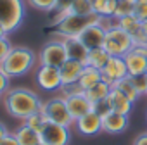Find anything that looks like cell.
Segmentation results:
<instances>
[{
	"mask_svg": "<svg viewBox=\"0 0 147 145\" xmlns=\"http://www.w3.org/2000/svg\"><path fill=\"white\" fill-rule=\"evenodd\" d=\"M4 104L7 112L16 117V119H26L31 114H35L36 111H40L42 100L38 99V95L28 88H11L5 97H4Z\"/></svg>",
	"mask_w": 147,
	"mask_h": 145,
	"instance_id": "obj_1",
	"label": "cell"
},
{
	"mask_svg": "<svg viewBox=\"0 0 147 145\" xmlns=\"http://www.w3.org/2000/svg\"><path fill=\"white\" fill-rule=\"evenodd\" d=\"M35 62H38V55H35V52L31 48H28V47H12L9 55L0 64V69H2L9 78H18V76H24L26 72H30L33 69Z\"/></svg>",
	"mask_w": 147,
	"mask_h": 145,
	"instance_id": "obj_2",
	"label": "cell"
},
{
	"mask_svg": "<svg viewBox=\"0 0 147 145\" xmlns=\"http://www.w3.org/2000/svg\"><path fill=\"white\" fill-rule=\"evenodd\" d=\"M102 17L95 12L92 14H87V16H80V14H69L66 16L57 26H55V31H54V36H59V40L62 38H69V36H78L85 28L95 24V23H100Z\"/></svg>",
	"mask_w": 147,
	"mask_h": 145,
	"instance_id": "obj_3",
	"label": "cell"
},
{
	"mask_svg": "<svg viewBox=\"0 0 147 145\" xmlns=\"http://www.w3.org/2000/svg\"><path fill=\"white\" fill-rule=\"evenodd\" d=\"M133 48V38L121 30L119 26L106 30V40H104V50L111 57H125Z\"/></svg>",
	"mask_w": 147,
	"mask_h": 145,
	"instance_id": "obj_4",
	"label": "cell"
},
{
	"mask_svg": "<svg viewBox=\"0 0 147 145\" xmlns=\"http://www.w3.org/2000/svg\"><path fill=\"white\" fill-rule=\"evenodd\" d=\"M24 19V0H0V24L5 33L21 26Z\"/></svg>",
	"mask_w": 147,
	"mask_h": 145,
	"instance_id": "obj_5",
	"label": "cell"
},
{
	"mask_svg": "<svg viewBox=\"0 0 147 145\" xmlns=\"http://www.w3.org/2000/svg\"><path fill=\"white\" fill-rule=\"evenodd\" d=\"M40 111H43L47 119L52 121V123H57V124H62V126H67V128L71 124H75V121H73V117L69 114V109L66 105V100L62 97H54L47 102H42Z\"/></svg>",
	"mask_w": 147,
	"mask_h": 145,
	"instance_id": "obj_6",
	"label": "cell"
},
{
	"mask_svg": "<svg viewBox=\"0 0 147 145\" xmlns=\"http://www.w3.org/2000/svg\"><path fill=\"white\" fill-rule=\"evenodd\" d=\"M67 60V54L64 48L62 40H50L47 42L40 54H38V64L40 66H52V67H61Z\"/></svg>",
	"mask_w": 147,
	"mask_h": 145,
	"instance_id": "obj_7",
	"label": "cell"
},
{
	"mask_svg": "<svg viewBox=\"0 0 147 145\" xmlns=\"http://www.w3.org/2000/svg\"><path fill=\"white\" fill-rule=\"evenodd\" d=\"M40 138L47 145H67L69 143V138H71V133H69V128L67 126H62V124L47 121L45 126L40 131Z\"/></svg>",
	"mask_w": 147,
	"mask_h": 145,
	"instance_id": "obj_8",
	"label": "cell"
},
{
	"mask_svg": "<svg viewBox=\"0 0 147 145\" xmlns=\"http://www.w3.org/2000/svg\"><path fill=\"white\" fill-rule=\"evenodd\" d=\"M36 83L45 92H57L62 88L61 69L52 66H38L36 69Z\"/></svg>",
	"mask_w": 147,
	"mask_h": 145,
	"instance_id": "obj_9",
	"label": "cell"
},
{
	"mask_svg": "<svg viewBox=\"0 0 147 145\" xmlns=\"http://www.w3.org/2000/svg\"><path fill=\"white\" fill-rule=\"evenodd\" d=\"M123 59L128 69V76L147 72V47H133Z\"/></svg>",
	"mask_w": 147,
	"mask_h": 145,
	"instance_id": "obj_10",
	"label": "cell"
},
{
	"mask_svg": "<svg viewBox=\"0 0 147 145\" xmlns=\"http://www.w3.org/2000/svg\"><path fill=\"white\" fill-rule=\"evenodd\" d=\"M100 72H102V80L106 83H109L111 87H114L119 80L128 76V69H126L123 57H111L107 60V64L100 69Z\"/></svg>",
	"mask_w": 147,
	"mask_h": 145,
	"instance_id": "obj_11",
	"label": "cell"
},
{
	"mask_svg": "<svg viewBox=\"0 0 147 145\" xmlns=\"http://www.w3.org/2000/svg\"><path fill=\"white\" fill-rule=\"evenodd\" d=\"M80 42L88 48H102L104 47V40H106V28L102 26V23H95L88 28H85L80 35H78Z\"/></svg>",
	"mask_w": 147,
	"mask_h": 145,
	"instance_id": "obj_12",
	"label": "cell"
},
{
	"mask_svg": "<svg viewBox=\"0 0 147 145\" xmlns=\"http://www.w3.org/2000/svg\"><path fill=\"white\" fill-rule=\"evenodd\" d=\"M62 99L66 100V105L69 109V114H71L73 121L80 119L82 116H85L92 111V102L87 99V95L83 92L75 93V95H67V97H62Z\"/></svg>",
	"mask_w": 147,
	"mask_h": 145,
	"instance_id": "obj_13",
	"label": "cell"
},
{
	"mask_svg": "<svg viewBox=\"0 0 147 145\" xmlns=\"http://www.w3.org/2000/svg\"><path fill=\"white\" fill-rule=\"evenodd\" d=\"M75 123H76V130L82 135H85V136H94V135L102 131V117L97 112H94V111H90L88 114L82 116Z\"/></svg>",
	"mask_w": 147,
	"mask_h": 145,
	"instance_id": "obj_14",
	"label": "cell"
},
{
	"mask_svg": "<svg viewBox=\"0 0 147 145\" xmlns=\"http://www.w3.org/2000/svg\"><path fill=\"white\" fill-rule=\"evenodd\" d=\"M126 128H128V116H125V114L113 111L102 117V131H106L109 135H119Z\"/></svg>",
	"mask_w": 147,
	"mask_h": 145,
	"instance_id": "obj_15",
	"label": "cell"
},
{
	"mask_svg": "<svg viewBox=\"0 0 147 145\" xmlns=\"http://www.w3.org/2000/svg\"><path fill=\"white\" fill-rule=\"evenodd\" d=\"M62 43H64V48H66V54H67V59H73V60H78V62H83L87 64V57H88V48L80 42L78 36H69V38H62Z\"/></svg>",
	"mask_w": 147,
	"mask_h": 145,
	"instance_id": "obj_16",
	"label": "cell"
},
{
	"mask_svg": "<svg viewBox=\"0 0 147 145\" xmlns=\"http://www.w3.org/2000/svg\"><path fill=\"white\" fill-rule=\"evenodd\" d=\"M85 64L78 62V60H73L67 59L59 69H61V80H62V87L64 85H71V83H78L80 76H82V71H83Z\"/></svg>",
	"mask_w": 147,
	"mask_h": 145,
	"instance_id": "obj_17",
	"label": "cell"
},
{
	"mask_svg": "<svg viewBox=\"0 0 147 145\" xmlns=\"http://www.w3.org/2000/svg\"><path fill=\"white\" fill-rule=\"evenodd\" d=\"M109 102H111V107H113L114 112H119V114H125V116L130 114L131 105H133V102H131L123 92H119V90L114 88V87H113V90H111V93H109Z\"/></svg>",
	"mask_w": 147,
	"mask_h": 145,
	"instance_id": "obj_18",
	"label": "cell"
},
{
	"mask_svg": "<svg viewBox=\"0 0 147 145\" xmlns=\"http://www.w3.org/2000/svg\"><path fill=\"white\" fill-rule=\"evenodd\" d=\"M99 81H102V72H100V69H95V67L85 64V67H83V71H82V76H80V80H78L80 88H82L83 92H85V90H90V88L95 87Z\"/></svg>",
	"mask_w": 147,
	"mask_h": 145,
	"instance_id": "obj_19",
	"label": "cell"
},
{
	"mask_svg": "<svg viewBox=\"0 0 147 145\" xmlns=\"http://www.w3.org/2000/svg\"><path fill=\"white\" fill-rule=\"evenodd\" d=\"M14 135H16V138H18L19 145H38V143H42L40 133H38V131H35V130H31V128H30V126H26L24 123H23V124H19V126L16 128Z\"/></svg>",
	"mask_w": 147,
	"mask_h": 145,
	"instance_id": "obj_20",
	"label": "cell"
},
{
	"mask_svg": "<svg viewBox=\"0 0 147 145\" xmlns=\"http://www.w3.org/2000/svg\"><path fill=\"white\" fill-rule=\"evenodd\" d=\"M111 90H113V87L102 80V81H99L95 87H92L90 90H85L83 93H85V95H87V99H88V100L94 104V102H97V100H102V99L109 97Z\"/></svg>",
	"mask_w": 147,
	"mask_h": 145,
	"instance_id": "obj_21",
	"label": "cell"
},
{
	"mask_svg": "<svg viewBox=\"0 0 147 145\" xmlns=\"http://www.w3.org/2000/svg\"><path fill=\"white\" fill-rule=\"evenodd\" d=\"M111 59V55L102 48H94V50H88V57H87V66H92L95 69H102L107 60Z\"/></svg>",
	"mask_w": 147,
	"mask_h": 145,
	"instance_id": "obj_22",
	"label": "cell"
},
{
	"mask_svg": "<svg viewBox=\"0 0 147 145\" xmlns=\"http://www.w3.org/2000/svg\"><path fill=\"white\" fill-rule=\"evenodd\" d=\"M92 4L94 12L99 14L100 17H114L118 0H92Z\"/></svg>",
	"mask_w": 147,
	"mask_h": 145,
	"instance_id": "obj_23",
	"label": "cell"
},
{
	"mask_svg": "<svg viewBox=\"0 0 147 145\" xmlns=\"http://www.w3.org/2000/svg\"><path fill=\"white\" fill-rule=\"evenodd\" d=\"M118 26H119L121 30H125L131 38H133L137 33H140V31H142V21H140L138 17H135L133 14H130V16H125V17L118 19Z\"/></svg>",
	"mask_w": 147,
	"mask_h": 145,
	"instance_id": "obj_24",
	"label": "cell"
},
{
	"mask_svg": "<svg viewBox=\"0 0 147 145\" xmlns=\"http://www.w3.org/2000/svg\"><path fill=\"white\" fill-rule=\"evenodd\" d=\"M114 88H118L119 92H123L131 102H135L138 97H142L138 92H137V88L133 87V83H131V80H130V76H126V78H123V80H119L116 85H114Z\"/></svg>",
	"mask_w": 147,
	"mask_h": 145,
	"instance_id": "obj_25",
	"label": "cell"
},
{
	"mask_svg": "<svg viewBox=\"0 0 147 145\" xmlns=\"http://www.w3.org/2000/svg\"><path fill=\"white\" fill-rule=\"evenodd\" d=\"M47 121H49V119H47V116L43 114V111H36L35 114H31L30 117H26V119H24V124H26V126H30L31 130H35V131H38V133H40Z\"/></svg>",
	"mask_w": 147,
	"mask_h": 145,
	"instance_id": "obj_26",
	"label": "cell"
},
{
	"mask_svg": "<svg viewBox=\"0 0 147 145\" xmlns=\"http://www.w3.org/2000/svg\"><path fill=\"white\" fill-rule=\"evenodd\" d=\"M133 7H135V0H118L114 17H116V19H121V17H125V16L133 14Z\"/></svg>",
	"mask_w": 147,
	"mask_h": 145,
	"instance_id": "obj_27",
	"label": "cell"
},
{
	"mask_svg": "<svg viewBox=\"0 0 147 145\" xmlns=\"http://www.w3.org/2000/svg\"><path fill=\"white\" fill-rule=\"evenodd\" d=\"M28 4L40 12H52V11H55L57 0H28Z\"/></svg>",
	"mask_w": 147,
	"mask_h": 145,
	"instance_id": "obj_28",
	"label": "cell"
},
{
	"mask_svg": "<svg viewBox=\"0 0 147 145\" xmlns=\"http://www.w3.org/2000/svg\"><path fill=\"white\" fill-rule=\"evenodd\" d=\"M92 111H94V112H97L100 117H104V116H107L109 112H113V107H111L109 97H106V99H102V100L94 102V104H92Z\"/></svg>",
	"mask_w": 147,
	"mask_h": 145,
	"instance_id": "obj_29",
	"label": "cell"
},
{
	"mask_svg": "<svg viewBox=\"0 0 147 145\" xmlns=\"http://www.w3.org/2000/svg\"><path fill=\"white\" fill-rule=\"evenodd\" d=\"M133 87L137 88V92L140 95H147V72L144 75H135V76H130Z\"/></svg>",
	"mask_w": 147,
	"mask_h": 145,
	"instance_id": "obj_30",
	"label": "cell"
},
{
	"mask_svg": "<svg viewBox=\"0 0 147 145\" xmlns=\"http://www.w3.org/2000/svg\"><path fill=\"white\" fill-rule=\"evenodd\" d=\"M133 16L138 17L140 21H145L147 19V0H138V2H135Z\"/></svg>",
	"mask_w": 147,
	"mask_h": 145,
	"instance_id": "obj_31",
	"label": "cell"
},
{
	"mask_svg": "<svg viewBox=\"0 0 147 145\" xmlns=\"http://www.w3.org/2000/svg\"><path fill=\"white\" fill-rule=\"evenodd\" d=\"M12 50V45H11V42H9V38H7V35L5 36H2L0 38V64H2V60L9 55V52Z\"/></svg>",
	"mask_w": 147,
	"mask_h": 145,
	"instance_id": "obj_32",
	"label": "cell"
},
{
	"mask_svg": "<svg viewBox=\"0 0 147 145\" xmlns=\"http://www.w3.org/2000/svg\"><path fill=\"white\" fill-rule=\"evenodd\" d=\"M9 85H11V78L5 75L2 69H0V95H5V93L11 90Z\"/></svg>",
	"mask_w": 147,
	"mask_h": 145,
	"instance_id": "obj_33",
	"label": "cell"
},
{
	"mask_svg": "<svg viewBox=\"0 0 147 145\" xmlns=\"http://www.w3.org/2000/svg\"><path fill=\"white\" fill-rule=\"evenodd\" d=\"M0 145H19V142H18V138H16V135L14 133H7L5 136H4V140L0 142Z\"/></svg>",
	"mask_w": 147,
	"mask_h": 145,
	"instance_id": "obj_34",
	"label": "cell"
},
{
	"mask_svg": "<svg viewBox=\"0 0 147 145\" xmlns=\"http://www.w3.org/2000/svg\"><path fill=\"white\" fill-rule=\"evenodd\" d=\"M71 2H73V0H57V4H55V11H57V12H66V11L69 9Z\"/></svg>",
	"mask_w": 147,
	"mask_h": 145,
	"instance_id": "obj_35",
	"label": "cell"
},
{
	"mask_svg": "<svg viewBox=\"0 0 147 145\" xmlns=\"http://www.w3.org/2000/svg\"><path fill=\"white\" fill-rule=\"evenodd\" d=\"M133 145H147V131H145V133H140V135L135 138Z\"/></svg>",
	"mask_w": 147,
	"mask_h": 145,
	"instance_id": "obj_36",
	"label": "cell"
},
{
	"mask_svg": "<svg viewBox=\"0 0 147 145\" xmlns=\"http://www.w3.org/2000/svg\"><path fill=\"white\" fill-rule=\"evenodd\" d=\"M9 133V130H7V126L4 124V123H0V142H2L4 140V136Z\"/></svg>",
	"mask_w": 147,
	"mask_h": 145,
	"instance_id": "obj_37",
	"label": "cell"
},
{
	"mask_svg": "<svg viewBox=\"0 0 147 145\" xmlns=\"http://www.w3.org/2000/svg\"><path fill=\"white\" fill-rule=\"evenodd\" d=\"M142 30H144V33L147 35V19H145V21H142Z\"/></svg>",
	"mask_w": 147,
	"mask_h": 145,
	"instance_id": "obj_38",
	"label": "cell"
},
{
	"mask_svg": "<svg viewBox=\"0 0 147 145\" xmlns=\"http://www.w3.org/2000/svg\"><path fill=\"white\" fill-rule=\"evenodd\" d=\"M7 33H5V30H4V26L2 24H0V38H2V36H5Z\"/></svg>",
	"mask_w": 147,
	"mask_h": 145,
	"instance_id": "obj_39",
	"label": "cell"
},
{
	"mask_svg": "<svg viewBox=\"0 0 147 145\" xmlns=\"http://www.w3.org/2000/svg\"><path fill=\"white\" fill-rule=\"evenodd\" d=\"M38 145H47V143H43V142H42V143H38Z\"/></svg>",
	"mask_w": 147,
	"mask_h": 145,
	"instance_id": "obj_40",
	"label": "cell"
},
{
	"mask_svg": "<svg viewBox=\"0 0 147 145\" xmlns=\"http://www.w3.org/2000/svg\"><path fill=\"white\" fill-rule=\"evenodd\" d=\"M135 2H138V0H135Z\"/></svg>",
	"mask_w": 147,
	"mask_h": 145,
	"instance_id": "obj_41",
	"label": "cell"
}]
</instances>
